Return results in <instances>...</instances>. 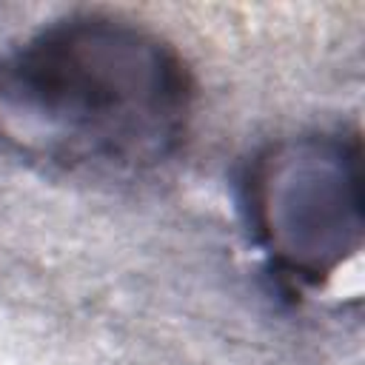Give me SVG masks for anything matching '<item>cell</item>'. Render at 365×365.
Here are the masks:
<instances>
[{"label": "cell", "instance_id": "1", "mask_svg": "<svg viewBox=\"0 0 365 365\" xmlns=\"http://www.w3.org/2000/svg\"><path fill=\"white\" fill-rule=\"evenodd\" d=\"M197 86L157 31L74 11L0 51V154L80 180L143 177L185 145Z\"/></svg>", "mask_w": 365, "mask_h": 365}, {"label": "cell", "instance_id": "2", "mask_svg": "<svg viewBox=\"0 0 365 365\" xmlns=\"http://www.w3.org/2000/svg\"><path fill=\"white\" fill-rule=\"evenodd\" d=\"M242 208L282 288L319 291L362 248V140L311 131L254 154Z\"/></svg>", "mask_w": 365, "mask_h": 365}]
</instances>
